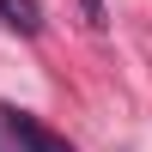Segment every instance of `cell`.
Listing matches in <instances>:
<instances>
[{
	"instance_id": "cell-1",
	"label": "cell",
	"mask_w": 152,
	"mask_h": 152,
	"mask_svg": "<svg viewBox=\"0 0 152 152\" xmlns=\"http://www.w3.org/2000/svg\"><path fill=\"white\" fill-rule=\"evenodd\" d=\"M0 128L12 134V146H18V152H73L55 128H43V122H37L31 110H18V104H6V110H0Z\"/></svg>"
},
{
	"instance_id": "cell-3",
	"label": "cell",
	"mask_w": 152,
	"mask_h": 152,
	"mask_svg": "<svg viewBox=\"0 0 152 152\" xmlns=\"http://www.w3.org/2000/svg\"><path fill=\"white\" fill-rule=\"evenodd\" d=\"M79 12H85V24H91V31H104V24H110V18H104V0H79Z\"/></svg>"
},
{
	"instance_id": "cell-2",
	"label": "cell",
	"mask_w": 152,
	"mask_h": 152,
	"mask_svg": "<svg viewBox=\"0 0 152 152\" xmlns=\"http://www.w3.org/2000/svg\"><path fill=\"white\" fill-rule=\"evenodd\" d=\"M0 18H6L18 37H37V31H43V6H37V0H0Z\"/></svg>"
}]
</instances>
